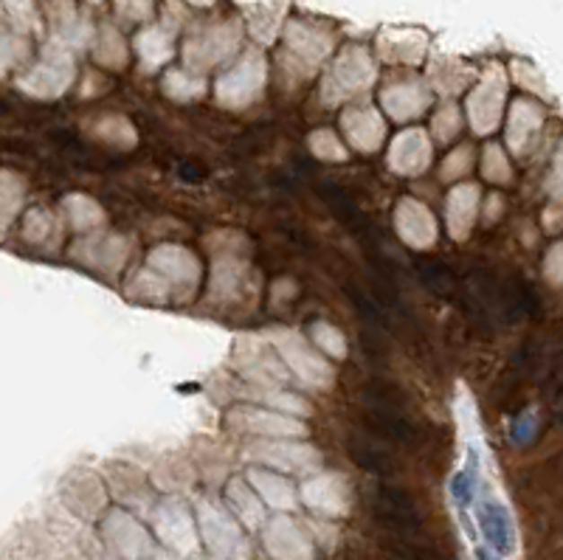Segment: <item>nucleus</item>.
Instances as JSON below:
<instances>
[{"instance_id":"a878e982","label":"nucleus","mask_w":563,"mask_h":560,"mask_svg":"<svg viewBox=\"0 0 563 560\" xmlns=\"http://www.w3.org/2000/svg\"><path fill=\"white\" fill-rule=\"evenodd\" d=\"M245 482L251 485V490L260 495V502L262 504H270V507H277V510H294L296 507V487L290 485L282 473H274V470H268V468H248V476H245Z\"/></svg>"},{"instance_id":"473e14b6","label":"nucleus","mask_w":563,"mask_h":560,"mask_svg":"<svg viewBox=\"0 0 563 560\" xmlns=\"http://www.w3.org/2000/svg\"><path fill=\"white\" fill-rule=\"evenodd\" d=\"M93 136L108 144L113 150H133L138 144V133H136V124L124 116H104L93 124Z\"/></svg>"},{"instance_id":"7c9ffc66","label":"nucleus","mask_w":563,"mask_h":560,"mask_svg":"<svg viewBox=\"0 0 563 560\" xmlns=\"http://www.w3.org/2000/svg\"><path fill=\"white\" fill-rule=\"evenodd\" d=\"M240 398L248 400V406L251 403H260V408H270V411H279V414H287V417H307L310 408L302 398H296V394H290L285 389H260V386H251V389H242Z\"/></svg>"},{"instance_id":"de8ad7c7","label":"nucleus","mask_w":563,"mask_h":560,"mask_svg":"<svg viewBox=\"0 0 563 560\" xmlns=\"http://www.w3.org/2000/svg\"><path fill=\"white\" fill-rule=\"evenodd\" d=\"M488 200H490V203H488V212H485V214H488V220L493 223V220H496V214L502 212V197H498V195H490Z\"/></svg>"},{"instance_id":"6e6552de","label":"nucleus","mask_w":563,"mask_h":560,"mask_svg":"<svg viewBox=\"0 0 563 560\" xmlns=\"http://www.w3.org/2000/svg\"><path fill=\"white\" fill-rule=\"evenodd\" d=\"M245 459L274 473H310V476L319 473L324 462L316 448L299 440H257L254 445H248Z\"/></svg>"},{"instance_id":"ea45409f","label":"nucleus","mask_w":563,"mask_h":560,"mask_svg":"<svg viewBox=\"0 0 563 560\" xmlns=\"http://www.w3.org/2000/svg\"><path fill=\"white\" fill-rule=\"evenodd\" d=\"M482 175L490 183H502V186L513 180L510 161H507L505 150L498 147V144H488V147H485V153H482Z\"/></svg>"},{"instance_id":"393cba45","label":"nucleus","mask_w":563,"mask_h":560,"mask_svg":"<svg viewBox=\"0 0 563 560\" xmlns=\"http://www.w3.org/2000/svg\"><path fill=\"white\" fill-rule=\"evenodd\" d=\"M240 12L245 14V29L254 37L257 46H274L277 37L285 31L287 23V4H242Z\"/></svg>"},{"instance_id":"4c0bfd02","label":"nucleus","mask_w":563,"mask_h":560,"mask_svg":"<svg viewBox=\"0 0 563 560\" xmlns=\"http://www.w3.org/2000/svg\"><path fill=\"white\" fill-rule=\"evenodd\" d=\"M104 532H108L116 544H124V547L144 544V529L138 527L136 518H130L128 512H121V510L108 512V518H104Z\"/></svg>"},{"instance_id":"1a4fd4ad","label":"nucleus","mask_w":563,"mask_h":560,"mask_svg":"<svg viewBox=\"0 0 563 560\" xmlns=\"http://www.w3.org/2000/svg\"><path fill=\"white\" fill-rule=\"evenodd\" d=\"M505 99H507V76L498 66H490L465 99L468 124L476 136H490L498 127Z\"/></svg>"},{"instance_id":"dca6fc26","label":"nucleus","mask_w":563,"mask_h":560,"mask_svg":"<svg viewBox=\"0 0 563 560\" xmlns=\"http://www.w3.org/2000/svg\"><path fill=\"white\" fill-rule=\"evenodd\" d=\"M394 228H398V237L409 248H417V251L431 248L436 237H440V225H436L434 212L414 197H400L398 206H394Z\"/></svg>"},{"instance_id":"cd10ccee","label":"nucleus","mask_w":563,"mask_h":560,"mask_svg":"<svg viewBox=\"0 0 563 560\" xmlns=\"http://www.w3.org/2000/svg\"><path fill=\"white\" fill-rule=\"evenodd\" d=\"M471 76H473V71L465 66V62L440 54V57H434V59H431L426 82H428L431 93L436 91L440 96H448V101H451V96L462 93V91L468 88Z\"/></svg>"},{"instance_id":"9b49d317","label":"nucleus","mask_w":563,"mask_h":560,"mask_svg":"<svg viewBox=\"0 0 563 560\" xmlns=\"http://www.w3.org/2000/svg\"><path fill=\"white\" fill-rule=\"evenodd\" d=\"M225 423L234 431L242 433H257L262 440H299L307 433L304 423L296 417H287V414L260 408V406H234L225 414Z\"/></svg>"},{"instance_id":"f3484780","label":"nucleus","mask_w":563,"mask_h":560,"mask_svg":"<svg viewBox=\"0 0 563 560\" xmlns=\"http://www.w3.org/2000/svg\"><path fill=\"white\" fill-rule=\"evenodd\" d=\"M428 34L420 29H383L378 37V59L386 66H423Z\"/></svg>"},{"instance_id":"aec40b11","label":"nucleus","mask_w":563,"mask_h":560,"mask_svg":"<svg viewBox=\"0 0 563 560\" xmlns=\"http://www.w3.org/2000/svg\"><path fill=\"white\" fill-rule=\"evenodd\" d=\"M175 37L178 31L166 23H150L144 26L136 37H133V51L141 62L144 71H158L163 66H170L172 57H175Z\"/></svg>"},{"instance_id":"ddd939ff","label":"nucleus","mask_w":563,"mask_h":560,"mask_svg":"<svg viewBox=\"0 0 563 560\" xmlns=\"http://www.w3.org/2000/svg\"><path fill=\"white\" fill-rule=\"evenodd\" d=\"M381 101V110H386V116L391 121H414L420 118L434 101V93L428 88L426 79H417V76H409V79H400V82H391L386 85L378 96Z\"/></svg>"},{"instance_id":"58836bf2","label":"nucleus","mask_w":563,"mask_h":560,"mask_svg":"<svg viewBox=\"0 0 563 560\" xmlns=\"http://www.w3.org/2000/svg\"><path fill=\"white\" fill-rule=\"evenodd\" d=\"M462 130V113L460 108L453 105V101H445V105L434 113L431 118V133H434V141L440 144H451L456 136Z\"/></svg>"},{"instance_id":"2f4dec72","label":"nucleus","mask_w":563,"mask_h":560,"mask_svg":"<svg viewBox=\"0 0 563 560\" xmlns=\"http://www.w3.org/2000/svg\"><path fill=\"white\" fill-rule=\"evenodd\" d=\"M225 499L237 510V515L248 527H260L265 521V504L260 502V495L251 490L242 476H234V479H228L225 485Z\"/></svg>"},{"instance_id":"4468645a","label":"nucleus","mask_w":563,"mask_h":560,"mask_svg":"<svg viewBox=\"0 0 563 560\" xmlns=\"http://www.w3.org/2000/svg\"><path fill=\"white\" fill-rule=\"evenodd\" d=\"M299 499L324 518L332 515H347L352 504V490L349 482L341 473H312L310 479L302 485Z\"/></svg>"},{"instance_id":"72a5a7b5","label":"nucleus","mask_w":563,"mask_h":560,"mask_svg":"<svg viewBox=\"0 0 563 560\" xmlns=\"http://www.w3.org/2000/svg\"><path fill=\"white\" fill-rule=\"evenodd\" d=\"M161 91L172 101H195L206 93V79L186 68H170L161 79Z\"/></svg>"},{"instance_id":"09e8293b","label":"nucleus","mask_w":563,"mask_h":560,"mask_svg":"<svg viewBox=\"0 0 563 560\" xmlns=\"http://www.w3.org/2000/svg\"><path fill=\"white\" fill-rule=\"evenodd\" d=\"M476 557H479V560H498V557H496V555H490L488 549H479V552H476Z\"/></svg>"},{"instance_id":"423d86ee","label":"nucleus","mask_w":563,"mask_h":560,"mask_svg":"<svg viewBox=\"0 0 563 560\" xmlns=\"http://www.w3.org/2000/svg\"><path fill=\"white\" fill-rule=\"evenodd\" d=\"M242 46V23L240 20H223V23L203 26L183 43L180 59L183 68L203 76L206 71L225 66L228 59L240 57Z\"/></svg>"},{"instance_id":"a211bd4d","label":"nucleus","mask_w":563,"mask_h":560,"mask_svg":"<svg viewBox=\"0 0 563 560\" xmlns=\"http://www.w3.org/2000/svg\"><path fill=\"white\" fill-rule=\"evenodd\" d=\"M245 276H248V262L242 259V254H215L208 302L217 307L240 302L245 293Z\"/></svg>"},{"instance_id":"bb28decb","label":"nucleus","mask_w":563,"mask_h":560,"mask_svg":"<svg viewBox=\"0 0 563 560\" xmlns=\"http://www.w3.org/2000/svg\"><path fill=\"white\" fill-rule=\"evenodd\" d=\"M108 487L116 499H121L130 507H150L153 504V485L147 482L138 468L133 465H110L108 468Z\"/></svg>"},{"instance_id":"f03ea898","label":"nucleus","mask_w":563,"mask_h":560,"mask_svg":"<svg viewBox=\"0 0 563 560\" xmlns=\"http://www.w3.org/2000/svg\"><path fill=\"white\" fill-rule=\"evenodd\" d=\"M285 46L279 51V66L282 71L294 79L304 82L316 76L319 68L330 59L332 48H336V37L330 29L312 23V20H287L285 23Z\"/></svg>"},{"instance_id":"c756f323","label":"nucleus","mask_w":563,"mask_h":560,"mask_svg":"<svg viewBox=\"0 0 563 560\" xmlns=\"http://www.w3.org/2000/svg\"><path fill=\"white\" fill-rule=\"evenodd\" d=\"M93 59L101 68H110V71H121L124 66H128L130 46L116 26H110V23L99 26V31L93 34Z\"/></svg>"},{"instance_id":"6ab92c4d","label":"nucleus","mask_w":563,"mask_h":560,"mask_svg":"<svg viewBox=\"0 0 563 560\" xmlns=\"http://www.w3.org/2000/svg\"><path fill=\"white\" fill-rule=\"evenodd\" d=\"M74 62H71V51L68 48H57L54 54H48V59L43 62L40 68H34L26 79H23V88L43 96V99H54V96H62L74 82Z\"/></svg>"},{"instance_id":"9d476101","label":"nucleus","mask_w":563,"mask_h":560,"mask_svg":"<svg viewBox=\"0 0 563 560\" xmlns=\"http://www.w3.org/2000/svg\"><path fill=\"white\" fill-rule=\"evenodd\" d=\"M130 251H133V245L128 237H121L116 232H96L85 240H79L71 248V257L79 265L91 267V271H99L113 279L128 267Z\"/></svg>"},{"instance_id":"c9c22d12","label":"nucleus","mask_w":563,"mask_h":560,"mask_svg":"<svg viewBox=\"0 0 563 560\" xmlns=\"http://www.w3.org/2000/svg\"><path fill=\"white\" fill-rule=\"evenodd\" d=\"M307 336L310 341L316 344L327 358H336V361H344L347 358V336L341 333V329L336 324H330V321H312L307 327Z\"/></svg>"},{"instance_id":"f704fd0d","label":"nucleus","mask_w":563,"mask_h":560,"mask_svg":"<svg viewBox=\"0 0 563 560\" xmlns=\"http://www.w3.org/2000/svg\"><path fill=\"white\" fill-rule=\"evenodd\" d=\"M66 214L76 232H101V225L108 223V212L101 206L88 197V195H68L66 197Z\"/></svg>"},{"instance_id":"4be33fe9","label":"nucleus","mask_w":563,"mask_h":560,"mask_svg":"<svg viewBox=\"0 0 563 560\" xmlns=\"http://www.w3.org/2000/svg\"><path fill=\"white\" fill-rule=\"evenodd\" d=\"M479 186L476 183H456L453 189L448 192L445 197V225H448V234L462 242L471 237L473 232V223H476V214H479Z\"/></svg>"},{"instance_id":"e433bc0d","label":"nucleus","mask_w":563,"mask_h":560,"mask_svg":"<svg viewBox=\"0 0 563 560\" xmlns=\"http://www.w3.org/2000/svg\"><path fill=\"white\" fill-rule=\"evenodd\" d=\"M307 147H310V153L316 155L319 161H327V163H344L349 158L347 144L336 133H332L330 127L312 130L310 138H307Z\"/></svg>"},{"instance_id":"5701e85b","label":"nucleus","mask_w":563,"mask_h":560,"mask_svg":"<svg viewBox=\"0 0 563 560\" xmlns=\"http://www.w3.org/2000/svg\"><path fill=\"white\" fill-rule=\"evenodd\" d=\"M153 521L155 529L163 541L178 544V547H189L195 541V521L192 512L186 507L178 495H166L163 502H158L153 507Z\"/></svg>"},{"instance_id":"39448f33","label":"nucleus","mask_w":563,"mask_h":560,"mask_svg":"<svg viewBox=\"0 0 563 560\" xmlns=\"http://www.w3.org/2000/svg\"><path fill=\"white\" fill-rule=\"evenodd\" d=\"M265 341L277 349V355L282 358L285 369L302 386H307L312 391H324V389H330L332 383H336V372H332L327 358H321V352L312 349L310 341L302 333H296V329L274 327Z\"/></svg>"},{"instance_id":"412c9836","label":"nucleus","mask_w":563,"mask_h":560,"mask_svg":"<svg viewBox=\"0 0 563 560\" xmlns=\"http://www.w3.org/2000/svg\"><path fill=\"white\" fill-rule=\"evenodd\" d=\"M544 127V108L532 99H515L507 116V144L513 155H527Z\"/></svg>"},{"instance_id":"7ed1b4c3","label":"nucleus","mask_w":563,"mask_h":560,"mask_svg":"<svg viewBox=\"0 0 563 560\" xmlns=\"http://www.w3.org/2000/svg\"><path fill=\"white\" fill-rule=\"evenodd\" d=\"M378 82V66L366 46L341 48L324 71L321 79V101L327 108H339L347 99L366 93Z\"/></svg>"},{"instance_id":"49530a36","label":"nucleus","mask_w":563,"mask_h":560,"mask_svg":"<svg viewBox=\"0 0 563 560\" xmlns=\"http://www.w3.org/2000/svg\"><path fill=\"white\" fill-rule=\"evenodd\" d=\"M513 76L515 82H521V88H527V91H544V82L538 79V74L532 71L530 62H513Z\"/></svg>"},{"instance_id":"f8f14e48","label":"nucleus","mask_w":563,"mask_h":560,"mask_svg":"<svg viewBox=\"0 0 563 560\" xmlns=\"http://www.w3.org/2000/svg\"><path fill=\"white\" fill-rule=\"evenodd\" d=\"M431 161H434V141L420 127H409L398 133L389 144L386 163L400 178H420L431 167Z\"/></svg>"},{"instance_id":"37998d69","label":"nucleus","mask_w":563,"mask_h":560,"mask_svg":"<svg viewBox=\"0 0 563 560\" xmlns=\"http://www.w3.org/2000/svg\"><path fill=\"white\" fill-rule=\"evenodd\" d=\"M119 23L130 26V23H147L155 17V4H141V0H130V4H116L113 6Z\"/></svg>"},{"instance_id":"a19ab883","label":"nucleus","mask_w":563,"mask_h":560,"mask_svg":"<svg viewBox=\"0 0 563 560\" xmlns=\"http://www.w3.org/2000/svg\"><path fill=\"white\" fill-rule=\"evenodd\" d=\"M476 482H479L476 456L471 453V456H468V462H465V468L451 479V495H453V502L460 504V507L471 504V502H473V495H476Z\"/></svg>"},{"instance_id":"0eeeda50","label":"nucleus","mask_w":563,"mask_h":560,"mask_svg":"<svg viewBox=\"0 0 563 560\" xmlns=\"http://www.w3.org/2000/svg\"><path fill=\"white\" fill-rule=\"evenodd\" d=\"M232 366L240 372V378L260 389H285L290 372L285 369L277 349L260 336H242L234 341Z\"/></svg>"},{"instance_id":"c03bdc74","label":"nucleus","mask_w":563,"mask_h":560,"mask_svg":"<svg viewBox=\"0 0 563 560\" xmlns=\"http://www.w3.org/2000/svg\"><path fill=\"white\" fill-rule=\"evenodd\" d=\"M547 192L555 200H563V141H560V147L552 158V170H550V178H547Z\"/></svg>"},{"instance_id":"79ce46f5","label":"nucleus","mask_w":563,"mask_h":560,"mask_svg":"<svg viewBox=\"0 0 563 560\" xmlns=\"http://www.w3.org/2000/svg\"><path fill=\"white\" fill-rule=\"evenodd\" d=\"M473 170V147L471 144H460L451 155H445L443 167H440V175L443 180L453 183V180H462L468 178V172Z\"/></svg>"},{"instance_id":"f257e3e1","label":"nucleus","mask_w":563,"mask_h":560,"mask_svg":"<svg viewBox=\"0 0 563 560\" xmlns=\"http://www.w3.org/2000/svg\"><path fill=\"white\" fill-rule=\"evenodd\" d=\"M200 259L189 248L163 242L147 254L141 271L128 282V296L147 304L189 302L200 287Z\"/></svg>"},{"instance_id":"20e7f679","label":"nucleus","mask_w":563,"mask_h":560,"mask_svg":"<svg viewBox=\"0 0 563 560\" xmlns=\"http://www.w3.org/2000/svg\"><path fill=\"white\" fill-rule=\"evenodd\" d=\"M265 85H268V59L262 51L248 48L225 71H220L215 82V99L225 110H245L262 99Z\"/></svg>"},{"instance_id":"b1692460","label":"nucleus","mask_w":563,"mask_h":560,"mask_svg":"<svg viewBox=\"0 0 563 560\" xmlns=\"http://www.w3.org/2000/svg\"><path fill=\"white\" fill-rule=\"evenodd\" d=\"M476 521L482 529L485 541L498 552V555H510L515 549V529H513V518L505 504H498L496 499H482L476 507Z\"/></svg>"},{"instance_id":"a18cd8bd","label":"nucleus","mask_w":563,"mask_h":560,"mask_svg":"<svg viewBox=\"0 0 563 560\" xmlns=\"http://www.w3.org/2000/svg\"><path fill=\"white\" fill-rule=\"evenodd\" d=\"M544 274L552 284H560L563 282V242L552 245L550 254L544 259Z\"/></svg>"},{"instance_id":"c85d7f7f","label":"nucleus","mask_w":563,"mask_h":560,"mask_svg":"<svg viewBox=\"0 0 563 560\" xmlns=\"http://www.w3.org/2000/svg\"><path fill=\"white\" fill-rule=\"evenodd\" d=\"M198 521L203 527V535L208 538L212 547H225V544H242V532L237 521L228 515L220 504L203 499L198 504Z\"/></svg>"},{"instance_id":"2eb2a0df","label":"nucleus","mask_w":563,"mask_h":560,"mask_svg":"<svg viewBox=\"0 0 563 560\" xmlns=\"http://www.w3.org/2000/svg\"><path fill=\"white\" fill-rule=\"evenodd\" d=\"M341 133L356 153L372 155L386 141V121L378 108L372 105H352L341 113Z\"/></svg>"}]
</instances>
